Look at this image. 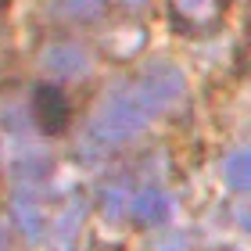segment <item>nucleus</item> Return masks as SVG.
<instances>
[{
    "label": "nucleus",
    "mask_w": 251,
    "mask_h": 251,
    "mask_svg": "<svg viewBox=\"0 0 251 251\" xmlns=\"http://www.w3.org/2000/svg\"><path fill=\"white\" fill-rule=\"evenodd\" d=\"M11 219H15V230L25 237V241H40L47 237L50 223L43 219V201L36 187H18L15 198H11Z\"/></svg>",
    "instance_id": "6"
},
{
    "label": "nucleus",
    "mask_w": 251,
    "mask_h": 251,
    "mask_svg": "<svg viewBox=\"0 0 251 251\" xmlns=\"http://www.w3.org/2000/svg\"><path fill=\"white\" fill-rule=\"evenodd\" d=\"M147 126H151V115L126 83L97 100V108L86 119V136L97 147H122V144H133Z\"/></svg>",
    "instance_id": "1"
},
{
    "label": "nucleus",
    "mask_w": 251,
    "mask_h": 251,
    "mask_svg": "<svg viewBox=\"0 0 251 251\" xmlns=\"http://www.w3.org/2000/svg\"><path fill=\"white\" fill-rule=\"evenodd\" d=\"M230 0H169V25L179 36H212L226 22Z\"/></svg>",
    "instance_id": "4"
},
{
    "label": "nucleus",
    "mask_w": 251,
    "mask_h": 251,
    "mask_svg": "<svg viewBox=\"0 0 251 251\" xmlns=\"http://www.w3.org/2000/svg\"><path fill=\"white\" fill-rule=\"evenodd\" d=\"M223 183L237 194H251V144L223 158Z\"/></svg>",
    "instance_id": "10"
},
{
    "label": "nucleus",
    "mask_w": 251,
    "mask_h": 251,
    "mask_svg": "<svg viewBox=\"0 0 251 251\" xmlns=\"http://www.w3.org/2000/svg\"><path fill=\"white\" fill-rule=\"evenodd\" d=\"M151 251H187V237L183 233H165L151 244Z\"/></svg>",
    "instance_id": "12"
},
{
    "label": "nucleus",
    "mask_w": 251,
    "mask_h": 251,
    "mask_svg": "<svg viewBox=\"0 0 251 251\" xmlns=\"http://www.w3.org/2000/svg\"><path fill=\"white\" fill-rule=\"evenodd\" d=\"M97 198H100V208H104L111 219H119L122 212H129V208H133V194H126L122 183H119V187H100Z\"/></svg>",
    "instance_id": "11"
},
{
    "label": "nucleus",
    "mask_w": 251,
    "mask_h": 251,
    "mask_svg": "<svg viewBox=\"0 0 251 251\" xmlns=\"http://www.w3.org/2000/svg\"><path fill=\"white\" fill-rule=\"evenodd\" d=\"M40 68L54 83H75V79H83L90 68H94V54L79 40L58 36V40H47L40 47Z\"/></svg>",
    "instance_id": "3"
},
{
    "label": "nucleus",
    "mask_w": 251,
    "mask_h": 251,
    "mask_svg": "<svg viewBox=\"0 0 251 251\" xmlns=\"http://www.w3.org/2000/svg\"><path fill=\"white\" fill-rule=\"evenodd\" d=\"M133 223L144 226V230H158V226H165L173 219V198L162 190V187H144L133 194Z\"/></svg>",
    "instance_id": "7"
},
{
    "label": "nucleus",
    "mask_w": 251,
    "mask_h": 251,
    "mask_svg": "<svg viewBox=\"0 0 251 251\" xmlns=\"http://www.w3.org/2000/svg\"><path fill=\"white\" fill-rule=\"evenodd\" d=\"M108 0H50L54 18L72 22V25H94L108 15Z\"/></svg>",
    "instance_id": "9"
},
{
    "label": "nucleus",
    "mask_w": 251,
    "mask_h": 251,
    "mask_svg": "<svg viewBox=\"0 0 251 251\" xmlns=\"http://www.w3.org/2000/svg\"><path fill=\"white\" fill-rule=\"evenodd\" d=\"M129 90L147 108V115L162 119L187 97V75H183V68H179L176 61L154 58V61H144L140 68H136V75L129 79Z\"/></svg>",
    "instance_id": "2"
},
{
    "label": "nucleus",
    "mask_w": 251,
    "mask_h": 251,
    "mask_svg": "<svg viewBox=\"0 0 251 251\" xmlns=\"http://www.w3.org/2000/svg\"><path fill=\"white\" fill-rule=\"evenodd\" d=\"M86 215H90V204H86L83 198H72L58 215H54V219H50V230H47L54 251H72V248H75L79 233H83Z\"/></svg>",
    "instance_id": "8"
},
{
    "label": "nucleus",
    "mask_w": 251,
    "mask_h": 251,
    "mask_svg": "<svg viewBox=\"0 0 251 251\" xmlns=\"http://www.w3.org/2000/svg\"><path fill=\"white\" fill-rule=\"evenodd\" d=\"M0 251H11V230L0 226Z\"/></svg>",
    "instance_id": "13"
},
{
    "label": "nucleus",
    "mask_w": 251,
    "mask_h": 251,
    "mask_svg": "<svg viewBox=\"0 0 251 251\" xmlns=\"http://www.w3.org/2000/svg\"><path fill=\"white\" fill-rule=\"evenodd\" d=\"M68 115H72V108H68L65 90L50 86V83L32 86V122L43 133H61L68 126Z\"/></svg>",
    "instance_id": "5"
},
{
    "label": "nucleus",
    "mask_w": 251,
    "mask_h": 251,
    "mask_svg": "<svg viewBox=\"0 0 251 251\" xmlns=\"http://www.w3.org/2000/svg\"><path fill=\"white\" fill-rule=\"evenodd\" d=\"M226 251H237V248H226Z\"/></svg>",
    "instance_id": "15"
},
{
    "label": "nucleus",
    "mask_w": 251,
    "mask_h": 251,
    "mask_svg": "<svg viewBox=\"0 0 251 251\" xmlns=\"http://www.w3.org/2000/svg\"><path fill=\"white\" fill-rule=\"evenodd\" d=\"M147 0H122V7H144Z\"/></svg>",
    "instance_id": "14"
}]
</instances>
